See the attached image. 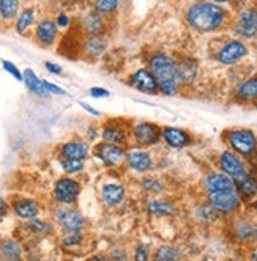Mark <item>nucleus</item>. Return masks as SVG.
<instances>
[{"label":"nucleus","instance_id":"nucleus-30","mask_svg":"<svg viewBox=\"0 0 257 261\" xmlns=\"http://www.w3.org/2000/svg\"><path fill=\"white\" fill-rule=\"evenodd\" d=\"M177 250L172 249V247H168V246H164V247H159L156 255H155V261H174L177 256Z\"/></svg>","mask_w":257,"mask_h":261},{"label":"nucleus","instance_id":"nucleus-40","mask_svg":"<svg viewBox=\"0 0 257 261\" xmlns=\"http://www.w3.org/2000/svg\"><path fill=\"white\" fill-rule=\"evenodd\" d=\"M68 22H69L68 16H65V14H60V16H59V19H57V24H59L60 27H66V25H68Z\"/></svg>","mask_w":257,"mask_h":261},{"label":"nucleus","instance_id":"nucleus-31","mask_svg":"<svg viewBox=\"0 0 257 261\" xmlns=\"http://www.w3.org/2000/svg\"><path fill=\"white\" fill-rule=\"evenodd\" d=\"M238 188H240V191L246 195H254L257 192V182L246 175L243 179L238 181Z\"/></svg>","mask_w":257,"mask_h":261},{"label":"nucleus","instance_id":"nucleus-10","mask_svg":"<svg viewBox=\"0 0 257 261\" xmlns=\"http://www.w3.org/2000/svg\"><path fill=\"white\" fill-rule=\"evenodd\" d=\"M248 54L246 47L240 41H230L227 43L218 54V60L224 65H233L238 60H242L245 55Z\"/></svg>","mask_w":257,"mask_h":261},{"label":"nucleus","instance_id":"nucleus-45","mask_svg":"<svg viewBox=\"0 0 257 261\" xmlns=\"http://www.w3.org/2000/svg\"><path fill=\"white\" fill-rule=\"evenodd\" d=\"M204 261H208V259H204Z\"/></svg>","mask_w":257,"mask_h":261},{"label":"nucleus","instance_id":"nucleus-42","mask_svg":"<svg viewBox=\"0 0 257 261\" xmlns=\"http://www.w3.org/2000/svg\"><path fill=\"white\" fill-rule=\"evenodd\" d=\"M81 106H82V107H84L85 110H88L90 114H94V115H100V112H98V110H95V109H91V107H90L88 104H84V102H82Z\"/></svg>","mask_w":257,"mask_h":261},{"label":"nucleus","instance_id":"nucleus-32","mask_svg":"<svg viewBox=\"0 0 257 261\" xmlns=\"http://www.w3.org/2000/svg\"><path fill=\"white\" fill-rule=\"evenodd\" d=\"M2 65H4V69H5V71H8L13 77H16L17 81H22V74H21V71L17 69L11 62H7V60H5V62H2Z\"/></svg>","mask_w":257,"mask_h":261},{"label":"nucleus","instance_id":"nucleus-17","mask_svg":"<svg viewBox=\"0 0 257 261\" xmlns=\"http://www.w3.org/2000/svg\"><path fill=\"white\" fill-rule=\"evenodd\" d=\"M36 38L44 46H49L57 38V25L49 19H44L36 27Z\"/></svg>","mask_w":257,"mask_h":261},{"label":"nucleus","instance_id":"nucleus-18","mask_svg":"<svg viewBox=\"0 0 257 261\" xmlns=\"http://www.w3.org/2000/svg\"><path fill=\"white\" fill-rule=\"evenodd\" d=\"M205 186L208 192L215 191H226V189H235V184L230 176L223 173H213L205 179Z\"/></svg>","mask_w":257,"mask_h":261},{"label":"nucleus","instance_id":"nucleus-22","mask_svg":"<svg viewBox=\"0 0 257 261\" xmlns=\"http://www.w3.org/2000/svg\"><path fill=\"white\" fill-rule=\"evenodd\" d=\"M103 140L112 145H119L122 146L123 143H126V134L125 130L120 127H114V126H106L103 129Z\"/></svg>","mask_w":257,"mask_h":261},{"label":"nucleus","instance_id":"nucleus-24","mask_svg":"<svg viewBox=\"0 0 257 261\" xmlns=\"http://www.w3.org/2000/svg\"><path fill=\"white\" fill-rule=\"evenodd\" d=\"M238 98L243 101H251L257 98V79H249L238 88Z\"/></svg>","mask_w":257,"mask_h":261},{"label":"nucleus","instance_id":"nucleus-20","mask_svg":"<svg viewBox=\"0 0 257 261\" xmlns=\"http://www.w3.org/2000/svg\"><path fill=\"white\" fill-rule=\"evenodd\" d=\"M14 213L22 219H35L40 213L38 204L33 200H19L14 203Z\"/></svg>","mask_w":257,"mask_h":261},{"label":"nucleus","instance_id":"nucleus-13","mask_svg":"<svg viewBox=\"0 0 257 261\" xmlns=\"http://www.w3.org/2000/svg\"><path fill=\"white\" fill-rule=\"evenodd\" d=\"M125 161L128 164V167L136 172H147L152 169V158L149 153L141 151V150H131L125 154Z\"/></svg>","mask_w":257,"mask_h":261},{"label":"nucleus","instance_id":"nucleus-11","mask_svg":"<svg viewBox=\"0 0 257 261\" xmlns=\"http://www.w3.org/2000/svg\"><path fill=\"white\" fill-rule=\"evenodd\" d=\"M57 219L60 222V225L63 227V230H66L69 233H79L84 227L82 216L75 210H68V208L60 210L57 213Z\"/></svg>","mask_w":257,"mask_h":261},{"label":"nucleus","instance_id":"nucleus-34","mask_svg":"<svg viewBox=\"0 0 257 261\" xmlns=\"http://www.w3.org/2000/svg\"><path fill=\"white\" fill-rule=\"evenodd\" d=\"M43 84H44V88L48 93H54V95H65V90H62L60 87L54 85L51 82H46V81H43Z\"/></svg>","mask_w":257,"mask_h":261},{"label":"nucleus","instance_id":"nucleus-8","mask_svg":"<svg viewBox=\"0 0 257 261\" xmlns=\"http://www.w3.org/2000/svg\"><path fill=\"white\" fill-rule=\"evenodd\" d=\"M130 85L144 91V93H149V95H156V91L159 90L152 71L145 69V68H142L133 74L131 79H130Z\"/></svg>","mask_w":257,"mask_h":261},{"label":"nucleus","instance_id":"nucleus-4","mask_svg":"<svg viewBox=\"0 0 257 261\" xmlns=\"http://www.w3.org/2000/svg\"><path fill=\"white\" fill-rule=\"evenodd\" d=\"M95 154L97 158L106 165V167H117L125 161V150L119 145H112L103 142L95 148Z\"/></svg>","mask_w":257,"mask_h":261},{"label":"nucleus","instance_id":"nucleus-38","mask_svg":"<svg viewBox=\"0 0 257 261\" xmlns=\"http://www.w3.org/2000/svg\"><path fill=\"white\" fill-rule=\"evenodd\" d=\"M71 234H73V236H69V238H66V239L63 241L66 246H75L76 242H79V239H81L78 233H71Z\"/></svg>","mask_w":257,"mask_h":261},{"label":"nucleus","instance_id":"nucleus-9","mask_svg":"<svg viewBox=\"0 0 257 261\" xmlns=\"http://www.w3.org/2000/svg\"><path fill=\"white\" fill-rule=\"evenodd\" d=\"M221 169L224 170V173L227 176H230L235 181H240L246 176V169L243 162L238 159L233 153L226 151L221 156Z\"/></svg>","mask_w":257,"mask_h":261},{"label":"nucleus","instance_id":"nucleus-36","mask_svg":"<svg viewBox=\"0 0 257 261\" xmlns=\"http://www.w3.org/2000/svg\"><path fill=\"white\" fill-rule=\"evenodd\" d=\"M144 188L149 189V191H161V186L155 179H145L144 181Z\"/></svg>","mask_w":257,"mask_h":261},{"label":"nucleus","instance_id":"nucleus-12","mask_svg":"<svg viewBox=\"0 0 257 261\" xmlns=\"http://www.w3.org/2000/svg\"><path fill=\"white\" fill-rule=\"evenodd\" d=\"M90 151V146L84 140H69L62 145L60 156L62 159H79L84 161Z\"/></svg>","mask_w":257,"mask_h":261},{"label":"nucleus","instance_id":"nucleus-41","mask_svg":"<svg viewBox=\"0 0 257 261\" xmlns=\"http://www.w3.org/2000/svg\"><path fill=\"white\" fill-rule=\"evenodd\" d=\"M7 211H8V206H7V203L0 198V217H4L5 214H7Z\"/></svg>","mask_w":257,"mask_h":261},{"label":"nucleus","instance_id":"nucleus-23","mask_svg":"<svg viewBox=\"0 0 257 261\" xmlns=\"http://www.w3.org/2000/svg\"><path fill=\"white\" fill-rule=\"evenodd\" d=\"M19 11V0H0V16L5 21H11Z\"/></svg>","mask_w":257,"mask_h":261},{"label":"nucleus","instance_id":"nucleus-5","mask_svg":"<svg viewBox=\"0 0 257 261\" xmlns=\"http://www.w3.org/2000/svg\"><path fill=\"white\" fill-rule=\"evenodd\" d=\"M81 192V186L76 179L73 178H62L56 182V188H54V197L57 201L69 204L73 201H76Z\"/></svg>","mask_w":257,"mask_h":261},{"label":"nucleus","instance_id":"nucleus-7","mask_svg":"<svg viewBox=\"0 0 257 261\" xmlns=\"http://www.w3.org/2000/svg\"><path fill=\"white\" fill-rule=\"evenodd\" d=\"M133 137L141 146H152L158 143L161 137V129L153 123H137L133 129Z\"/></svg>","mask_w":257,"mask_h":261},{"label":"nucleus","instance_id":"nucleus-26","mask_svg":"<svg viewBox=\"0 0 257 261\" xmlns=\"http://www.w3.org/2000/svg\"><path fill=\"white\" fill-rule=\"evenodd\" d=\"M33 17H35V13L32 8H27L21 13V16L17 17V21H16V30L19 32V33H24L32 24H33Z\"/></svg>","mask_w":257,"mask_h":261},{"label":"nucleus","instance_id":"nucleus-21","mask_svg":"<svg viewBox=\"0 0 257 261\" xmlns=\"http://www.w3.org/2000/svg\"><path fill=\"white\" fill-rule=\"evenodd\" d=\"M196 74H197V65L193 60H183L180 65H177V77L183 84L193 82Z\"/></svg>","mask_w":257,"mask_h":261},{"label":"nucleus","instance_id":"nucleus-35","mask_svg":"<svg viewBox=\"0 0 257 261\" xmlns=\"http://www.w3.org/2000/svg\"><path fill=\"white\" fill-rule=\"evenodd\" d=\"M90 95L94 98H107L109 96V91L104 88H91L90 90Z\"/></svg>","mask_w":257,"mask_h":261},{"label":"nucleus","instance_id":"nucleus-15","mask_svg":"<svg viewBox=\"0 0 257 261\" xmlns=\"http://www.w3.org/2000/svg\"><path fill=\"white\" fill-rule=\"evenodd\" d=\"M161 136L171 148H183L185 145L190 143V137L185 130H181L178 127H164L161 130Z\"/></svg>","mask_w":257,"mask_h":261},{"label":"nucleus","instance_id":"nucleus-3","mask_svg":"<svg viewBox=\"0 0 257 261\" xmlns=\"http://www.w3.org/2000/svg\"><path fill=\"white\" fill-rule=\"evenodd\" d=\"M227 140L233 150L238 154H243V156H251L257 148V139L248 129L230 130L227 136Z\"/></svg>","mask_w":257,"mask_h":261},{"label":"nucleus","instance_id":"nucleus-37","mask_svg":"<svg viewBox=\"0 0 257 261\" xmlns=\"http://www.w3.org/2000/svg\"><path fill=\"white\" fill-rule=\"evenodd\" d=\"M30 227L33 228V230H36V231H44L46 230V225L43 222H40V220H36V219H30Z\"/></svg>","mask_w":257,"mask_h":261},{"label":"nucleus","instance_id":"nucleus-19","mask_svg":"<svg viewBox=\"0 0 257 261\" xmlns=\"http://www.w3.org/2000/svg\"><path fill=\"white\" fill-rule=\"evenodd\" d=\"M22 81H24L26 87L33 93V95L40 96V98H46L49 95V93L46 91V88H44L43 81H40L38 77H36V74L32 69H26V72L22 74Z\"/></svg>","mask_w":257,"mask_h":261},{"label":"nucleus","instance_id":"nucleus-16","mask_svg":"<svg viewBox=\"0 0 257 261\" xmlns=\"http://www.w3.org/2000/svg\"><path fill=\"white\" fill-rule=\"evenodd\" d=\"M101 197L107 206H117L125 198V188L120 184H106L101 191Z\"/></svg>","mask_w":257,"mask_h":261},{"label":"nucleus","instance_id":"nucleus-2","mask_svg":"<svg viewBox=\"0 0 257 261\" xmlns=\"http://www.w3.org/2000/svg\"><path fill=\"white\" fill-rule=\"evenodd\" d=\"M150 71L153 77L156 79V84L162 93L172 96L177 93L178 87V77H177V65L168 55L158 54L150 60Z\"/></svg>","mask_w":257,"mask_h":261},{"label":"nucleus","instance_id":"nucleus-25","mask_svg":"<svg viewBox=\"0 0 257 261\" xmlns=\"http://www.w3.org/2000/svg\"><path fill=\"white\" fill-rule=\"evenodd\" d=\"M0 253H2V258L8 261H14L21 256V247L14 241H5L2 244V249H0Z\"/></svg>","mask_w":257,"mask_h":261},{"label":"nucleus","instance_id":"nucleus-29","mask_svg":"<svg viewBox=\"0 0 257 261\" xmlns=\"http://www.w3.org/2000/svg\"><path fill=\"white\" fill-rule=\"evenodd\" d=\"M117 7H119V0H97L95 2V10L104 14L114 13Z\"/></svg>","mask_w":257,"mask_h":261},{"label":"nucleus","instance_id":"nucleus-14","mask_svg":"<svg viewBox=\"0 0 257 261\" xmlns=\"http://www.w3.org/2000/svg\"><path fill=\"white\" fill-rule=\"evenodd\" d=\"M237 33L245 36V38H252L257 33V11L255 10H245L240 14L237 25Z\"/></svg>","mask_w":257,"mask_h":261},{"label":"nucleus","instance_id":"nucleus-28","mask_svg":"<svg viewBox=\"0 0 257 261\" xmlns=\"http://www.w3.org/2000/svg\"><path fill=\"white\" fill-rule=\"evenodd\" d=\"M149 210L153 214H161V216H168L172 214L174 210L169 203H164V201H150L149 203Z\"/></svg>","mask_w":257,"mask_h":261},{"label":"nucleus","instance_id":"nucleus-44","mask_svg":"<svg viewBox=\"0 0 257 261\" xmlns=\"http://www.w3.org/2000/svg\"><path fill=\"white\" fill-rule=\"evenodd\" d=\"M215 2H229V0H215Z\"/></svg>","mask_w":257,"mask_h":261},{"label":"nucleus","instance_id":"nucleus-43","mask_svg":"<svg viewBox=\"0 0 257 261\" xmlns=\"http://www.w3.org/2000/svg\"><path fill=\"white\" fill-rule=\"evenodd\" d=\"M251 261H257V249L252 252V256H251Z\"/></svg>","mask_w":257,"mask_h":261},{"label":"nucleus","instance_id":"nucleus-33","mask_svg":"<svg viewBox=\"0 0 257 261\" xmlns=\"http://www.w3.org/2000/svg\"><path fill=\"white\" fill-rule=\"evenodd\" d=\"M136 261H149V246H139L136 249V255H134Z\"/></svg>","mask_w":257,"mask_h":261},{"label":"nucleus","instance_id":"nucleus-39","mask_svg":"<svg viewBox=\"0 0 257 261\" xmlns=\"http://www.w3.org/2000/svg\"><path fill=\"white\" fill-rule=\"evenodd\" d=\"M46 68L49 72H54V74H60L62 72V68L56 63H51V62H46Z\"/></svg>","mask_w":257,"mask_h":261},{"label":"nucleus","instance_id":"nucleus-6","mask_svg":"<svg viewBox=\"0 0 257 261\" xmlns=\"http://www.w3.org/2000/svg\"><path fill=\"white\" fill-rule=\"evenodd\" d=\"M210 201L213 204V208L230 213L238 208L240 204V197H238L235 189H226V191H215L210 192Z\"/></svg>","mask_w":257,"mask_h":261},{"label":"nucleus","instance_id":"nucleus-27","mask_svg":"<svg viewBox=\"0 0 257 261\" xmlns=\"http://www.w3.org/2000/svg\"><path fill=\"white\" fill-rule=\"evenodd\" d=\"M60 165H62V169L69 175L79 173L84 170V161H79V159H60Z\"/></svg>","mask_w":257,"mask_h":261},{"label":"nucleus","instance_id":"nucleus-1","mask_svg":"<svg viewBox=\"0 0 257 261\" xmlns=\"http://www.w3.org/2000/svg\"><path fill=\"white\" fill-rule=\"evenodd\" d=\"M226 13L215 4H196L188 10V21L199 32H213L221 27Z\"/></svg>","mask_w":257,"mask_h":261}]
</instances>
